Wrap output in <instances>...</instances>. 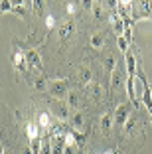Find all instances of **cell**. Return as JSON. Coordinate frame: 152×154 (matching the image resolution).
Wrapping results in <instances>:
<instances>
[{
	"mask_svg": "<svg viewBox=\"0 0 152 154\" xmlns=\"http://www.w3.org/2000/svg\"><path fill=\"white\" fill-rule=\"evenodd\" d=\"M48 91H49V95L54 97V99H57V101L65 99L67 91H69L67 89V79H54V81H49Z\"/></svg>",
	"mask_w": 152,
	"mask_h": 154,
	"instance_id": "6da1fadb",
	"label": "cell"
},
{
	"mask_svg": "<svg viewBox=\"0 0 152 154\" xmlns=\"http://www.w3.org/2000/svg\"><path fill=\"white\" fill-rule=\"evenodd\" d=\"M138 77L140 81H142V105L148 109V113H150V121H152V91H150V83L146 81V75H144L142 71H138Z\"/></svg>",
	"mask_w": 152,
	"mask_h": 154,
	"instance_id": "7a4b0ae2",
	"label": "cell"
},
{
	"mask_svg": "<svg viewBox=\"0 0 152 154\" xmlns=\"http://www.w3.org/2000/svg\"><path fill=\"white\" fill-rule=\"evenodd\" d=\"M129 113H130V109H129V105L126 103H121L119 107L115 109V113H113V122H115V127H125L126 125V121H129Z\"/></svg>",
	"mask_w": 152,
	"mask_h": 154,
	"instance_id": "3957f363",
	"label": "cell"
},
{
	"mask_svg": "<svg viewBox=\"0 0 152 154\" xmlns=\"http://www.w3.org/2000/svg\"><path fill=\"white\" fill-rule=\"evenodd\" d=\"M49 109H51V115L57 117L59 121H67V119L71 117V109L65 103H61V101H51V107Z\"/></svg>",
	"mask_w": 152,
	"mask_h": 154,
	"instance_id": "277c9868",
	"label": "cell"
},
{
	"mask_svg": "<svg viewBox=\"0 0 152 154\" xmlns=\"http://www.w3.org/2000/svg\"><path fill=\"white\" fill-rule=\"evenodd\" d=\"M85 89H87V95H89L91 99L95 101V103H101V101H103V97H105V91H103V85H101V83H97V81H91L89 85H85Z\"/></svg>",
	"mask_w": 152,
	"mask_h": 154,
	"instance_id": "5b68a950",
	"label": "cell"
},
{
	"mask_svg": "<svg viewBox=\"0 0 152 154\" xmlns=\"http://www.w3.org/2000/svg\"><path fill=\"white\" fill-rule=\"evenodd\" d=\"M69 125H71L73 131H77L79 134H83V131H85V117H83V113L75 111V113L69 117Z\"/></svg>",
	"mask_w": 152,
	"mask_h": 154,
	"instance_id": "8992f818",
	"label": "cell"
},
{
	"mask_svg": "<svg viewBox=\"0 0 152 154\" xmlns=\"http://www.w3.org/2000/svg\"><path fill=\"white\" fill-rule=\"evenodd\" d=\"M26 54V61H28V65L30 67H34V69H44V63H42V57H40V54H38L36 50H26L24 51Z\"/></svg>",
	"mask_w": 152,
	"mask_h": 154,
	"instance_id": "52a82bcc",
	"label": "cell"
},
{
	"mask_svg": "<svg viewBox=\"0 0 152 154\" xmlns=\"http://www.w3.org/2000/svg\"><path fill=\"white\" fill-rule=\"evenodd\" d=\"M57 34H59V38L61 40H69V38L75 34V22H65V24H61L59 26V30H57Z\"/></svg>",
	"mask_w": 152,
	"mask_h": 154,
	"instance_id": "ba28073f",
	"label": "cell"
},
{
	"mask_svg": "<svg viewBox=\"0 0 152 154\" xmlns=\"http://www.w3.org/2000/svg\"><path fill=\"white\" fill-rule=\"evenodd\" d=\"M12 63H14V67L18 69V71H28V61H26V54L24 51H16L14 54V57H12Z\"/></svg>",
	"mask_w": 152,
	"mask_h": 154,
	"instance_id": "9c48e42d",
	"label": "cell"
},
{
	"mask_svg": "<svg viewBox=\"0 0 152 154\" xmlns=\"http://www.w3.org/2000/svg\"><path fill=\"white\" fill-rule=\"evenodd\" d=\"M123 79H125V73H123V67L119 65V67L113 71V75H111V89L116 91L119 87L123 85Z\"/></svg>",
	"mask_w": 152,
	"mask_h": 154,
	"instance_id": "30bf717a",
	"label": "cell"
},
{
	"mask_svg": "<svg viewBox=\"0 0 152 154\" xmlns=\"http://www.w3.org/2000/svg\"><path fill=\"white\" fill-rule=\"evenodd\" d=\"M89 45L93 48V50H101L105 45V34L103 32H93L89 36Z\"/></svg>",
	"mask_w": 152,
	"mask_h": 154,
	"instance_id": "8fae6325",
	"label": "cell"
},
{
	"mask_svg": "<svg viewBox=\"0 0 152 154\" xmlns=\"http://www.w3.org/2000/svg\"><path fill=\"white\" fill-rule=\"evenodd\" d=\"M103 67H105V73H107V75H113V71L116 69V59H115V55H113L111 51H107V55H105Z\"/></svg>",
	"mask_w": 152,
	"mask_h": 154,
	"instance_id": "7c38bea8",
	"label": "cell"
},
{
	"mask_svg": "<svg viewBox=\"0 0 152 154\" xmlns=\"http://www.w3.org/2000/svg\"><path fill=\"white\" fill-rule=\"evenodd\" d=\"M111 26H113V30H115L116 38H119V36H123V32H125V20H123L121 16L113 14V16H111Z\"/></svg>",
	"mask_w": 152,
	"mask_h": 154,
	"instance_id": "4fadbf2b",
	"label": "cell"
},
{
	"mask_svg": "<svg viewBox=\"0 0 152 154\" xmlns=\"http://www.w3.org/2000/svg\"><path fill=\"white\" fill-rule=\"evenodd\" d=\"M26 136L30 138V140H36V138H40V125L28 121V122H26Z\"/></svg>",
	"mask_w": 152,
	"mask_h": 154,
	"instance_id": "5bb4252c",
	"label": "cell"
},
{
	"mask_svg": "<svg viewBox=\"0 0 152 154\" xmlns=\"http://www.w3.org/2000/svg\"><path fill=\"white\" fill-rule=\"evenodd\" d=\"M113 125H115V122H113V113H103L101 115V131L105 132V134H109V132H111V127Z\"/></svg>",
	"mask_w": 152,
	"mask_h": 154,
	"instance_id": "9a60e30c",
	"label": "cell"
},
{
	"mask_svg": "<svg viewBox=\"0 0 152 154\" xmlns=\"http://www.w3.org/2000/svg\"><path fill=\"white\" fill-rule=\"evenodd\" d=\"M91 79H93V71H91L89 65H81L79 67V81L83 83V85H89Z\"/></svg>",
	"mask_w": 152,
	"mask_h": 154,
	"instance_id": "2e32d148",
	"label": "cell"
},
{
	"mask_svg": "<svg viewBox=\"0 0 152 154\" xmlns=\"http://www.w3.org/2000/svg\"><path fill=\"white\" fill-rule=\"evenodd\" d=\"M65 105L69 109H79V93H77V91H67Z\"/></svg>",
	"mask_w": 152,
	"mask_h": 154,
	"instance_id": "e0dca14e",
	"label": "cell"
},
{
	"mask_svg": "<svg viewBox=\"0 0 152 154\" xmlns=\"http://www.w3.org/2000/svg\"><path fill=\"white\" fill-rule=\"evenodd\" d=\"M38 125H40L42 128H49V127H51V115H49V113H40Z\"/></svg>",
	"mask_w": 152,
	"mask_h": 154,
	"instance_id": "ac0fdd59",
	"label": "cell"
},
{
	"mask_svg": "<svg viewBox=\"0 0 152 154\" xmlns=\"http://www.w3.org/2000/svg\"><path fill=\"white\" fill-rule=\"evenodd\" d=\"M63 142H65V146H69V148H77V138L73 132H65L63 134Z\"/></svg>",
	"mask_w": 152,
	"mask_h": 154,
	"instance_id": "d6986e66",
	"label": "cell"
},
{
	"mask_svg": "<svg viewBox=\"0 0 152 154\" xmlns=\"http://www.w3.org/2000/svg\"><path fill=\"white\" fill-rule=\"evenodd\" d=\"M91 10H93V14H95V18H97V20L105 18V6H101V4H91Z\"/></svg>",
	"mask_w": 152,
	"mask_h": 154,
	"instance_id": "ffe728a7",
	"label": "cell"
},
{
	"mask_svg": "<svg viewBox=\"0 0 152 154\" xmlns=\"http://www.w3.org/2000/svg\"><path fill=\"white\" fill-rule=\"evenodd\" d=\"M32 83H34V87H36L38 91H44L45 87H48L45 79H44V77H40V75H38V77H34V81H32Z\"/></svg>",
	"mask_w": 152,
	"mask_h": 154,
	"instance_id": "44dd1931",
	"label": "cell"
},
{
	"mask_svg": "<svg viewBox=\"0 0 152 154\" xmlns=\"http://www.w3.org/2000/svg\"><path fill=\"white\" fill-rule=\"evenodd\" d=\"M14 2H8V0H2V2H0V14H4V12H14Z\"/></svg>",
	"mask_w": 152,
	"mask_h": 154,
	"instance_id": "7402d4cb",
	"label": "cell"
},
{
	"mask_svg": "<svg viewBox=\"0 0 152 154\" xmlns=\"http://www.w3.org/2000/svg\"><path fill=\"white\" fill-rule=\"evenodd\" d=\"M116 45L121 48V51H123V54H126V51H129V42H126L123 36H119V38H116Z\"/></svg>",
	"mask_w": 152,
	"mask_h": 154,
	"instance_id": "603a6c76",
	"label": "cell"
},
{
	"mask_svg": "<svg viewBox=\"0 0 152 154\" xmlns=\"http://www.w3.org/2000/svg\"><path fill=\"white\" fill-rule=\"evenodd\" d=\"M30 142H32V146H30V148H32V154H40L42 140H40V138H36V140H30Z\"/></svg>",
	"mask_w": 152,
	"mask_h": 154,
	"instance_id": "cb8c5ba5",
	"label": "cell"
},
{
	"mask_svg": "<svg viewBox=\"0 0 152 154\" xmlns=\"http://www.w3.org/2000/svg\"><path fill=\"white\" fill-rule=\"evenodd\" d=\"M45 26H48V28H54L55 26V18L51 16V14H48V16H45Z\"/></svg>",
	"mask_w": 152,
	"mask_h": 154,
	"instance_id": "d4e9b609",
	"label": "cell"
},
{
	"mask_svg": "<svg viewBox=\"0 0 152 154\" xmlns=\"http://www.w3.org/2000/svg\"><path fill=\"white\" fill-rule=\"evenodd\" d=\"M65 10H67L69 14H71V12H75V4H71V2H67V4H65Z\"/></svg>",
	"mask_w": 152,
	"mask_h": 154,
	"instance_id": "484cf974",
	"label": "cell"
},
{
	"mask_svg": "<svg viewBox=\"0 0 152 154\" xmlns=\"http://www.w3.org/2000/svg\"><path fill=\"white\" fill-rule=\"evenodd\" d=\"M63 154H75V148H69V146H65V150H63Z\"/></svg>",
	"mask_w": 152,
	"mask_h": 154,
	"instance_id": "4316f807",
	"label": "cell"
},
{
	"mask_svg": "<svg viewBox=\"0 0 152 154\" xmlns=\"http://www.w3.org/2000/svg\"><path fill=\"white\" fill-rule=\"evenodd\" d=\"M0 154H6V152H4V146H2V142H0Z\"/></svg>",
	"mask_w": 152,
	"mask_h": 154,
	"instance_id": "83f0119b",
	"label": "cell"
},
{
	"mask_svg": "<svg viewBox=\"0 0 152 154\" xmlns=\"http://www.w3.org/2000/svg\"><path fill=\"white\" fill-rule=\"evenodd\" d=\"M109 154H116V152H109Z\"/></svg>",
	"mask_w": 152,
	"mask_h": 154,
	"instance_id": "f1b7e54d",
	"label": "cell"
}]
</instances>
